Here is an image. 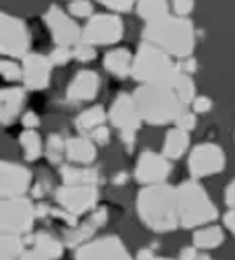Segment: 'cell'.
I'll return each instance as SVG.
<instances>
[{
	"instance_id": "cell-13",
	"label": "cell",
	"mask_w": 235,
	"mask_h": 260,
	"mask_svg": "<svg viewBox=\"0 0 235 260\" xmlns=\"http://www.w3.org/2000/svg\"><path fill=\"white\" fill-rule=\"evenodd\" d=\"M75 258L93 260V258H129V251L124 243L117 236H105V238L86 241L75 251Z\"/></svg>"
},
{
	"instance_id": "cell-48",
	"label": "cell",
	"mask_w": 235,
	"mask_h": 260,
	"mask_svg": "<svg viewBox=\"0 0 235 260\" xmlns=\"http://www.w3.org/2000/svg\"><path fill=\"white\" fill-rule=\"evenodd\" d=\"M126 182H127V175L126 173H119V175H115V177H113L115 185H122V183H126Z\"/></svg>"
},
{
	"instance_id": "cell-38",
	"label": "cell",
	"mask_w": 235,
	"mask_h": 260,
	"mask_svg": "<svg viewBox=\"0 0 235 260\" xmlns=\"http://www.w3.org/2000/svg\"><path fill=\"white\" fill-rule=\"evenodd\" d=\"M192 105H193L195 114H208V112L213 109V102H211V98H208V96H199V98H195L192 102Z\"/></svg>"
},
{
	"instance_id": "cell-9",
	"label": "cell",
	"mask_w": 235,
	"mask_h": 260,
	"mask_svg": "<svg viewBox=\"0 0 235 260\" xmlns=\"http://www.w3.org/2000/svg\"><path fill=\"white\" fill-rule=\"evenodd\" d=\"M226 165L225 152L216 143H201L188 157V170L193 178H204L223 171Z\"/></svg>"
},
{
	"instance_id": "cell-30",
	"label": "cell",
	"mask_w": 235,
	"mask_h": 260,
	"mask_svg": "<svg viewBox=\"0 0 235 260\" xmlns=\"http://www.w3.org/2000/svg\"><path fill=\"white\" fill-rule=\"evenodd\" d=\"M171 84H173L174 91H176L178 96L183 100L185 105H188V103H192L195 100V84L192 81V77H190L188 74H185L181 69H180V74L174 77V81Z\"/></svg>"
},
{
	"instance_id": "cell-19",
	"label": "cell",
	"mask_w": 235,
	"mask_h": 260,
	"mask_svg": "<svg viewBox=\"0 0 235 260\" xmlns=\"http://www.w3.org/2000/svg\"><path fill=\"white\" fill-rule=\"evenodd\" d=\"M63 255V243L56 239L49 233H37L31 238V248L25 250L23 258H42V260H54Z\"/></svg>"
},
{
	"instance_id": "cell-15",
	"label": "cell",
	"mask_w": 235,
	"mask_h": 260,
	"mask_svg": "<svg viewBox=\"0 0 235 260\" xmlns=\"http://www.w3.org/2000/svg\"><path fill=\"white\" fill-rule=\"evenodd\" d=\"M53 63L42 54L30 53L23 58V82L28 89H46L51 81Z\"/></svg>"
},
{
	"instance_id": "cell-45",
	"label": "cell",
	"mask_w": 235,
	"mask_h": 260,
	"mask_svg": "<svg viewBox=\"0 0 235 260\" xmlns=\"http://www.w3.org/2000/svg\"><path fill=\"white\" fill-rule=\"evenodd\" d=\"M49 182H46V180H41V182L37 183V185L33 187V190H31V194H33V198H42L44 194H46L47 190H49Z\"/></svg>"
},
{
	"instance_id": "cell-20",
	"label": "cell",
	"mask_w": 235,
	"mask_h": 260,
	"mask_svg": "<svg viewBox=\"0 0 235 260\" xmlns=\"http://www.w3.org/2000/svg\"><path fill=\"white\" fill-rule=\"evenodd\" d=\"M26 94L19 87L0 89V122L11 124L25 105Z\"/></svg>"
},
{
	"instance_id": "cell-35",
	"label": "cell",
	"mask_w": 235,
	"mask_h": 260,
	"mask_svg": "<svg viewBox=\"0 0 235 260\" xmlns=\"http://www.w3.org/2000/svg\"><path fill=\"white\" fill-rule=\"evenodd\" d=\"M70 13L79 18H87V16L93 14V4L89 0H73L70 4Z\"/></svg>"
},
{
	"instance_id": "cell-6",
	"label": "cell",
	"mask_w": 235,
	"mask_h": 260,
	"mask_svg": "<svg viewBox=\"0 0 235 260\" xmlns=\"http://www.w3.org/2000/svg\"><path fill=\"white\" fill-rule=\"evenodd\" d=\"M37 218L30 199L23 196L0 199V231L7 234H26Z\"/></svg>"
},
{
	"instance_id": "cell-44",
	"label": "cell",
	"mask_w": 235,
	"mask_h": 260,
	"mask_svg": "<svg viewBox=\"0 0 235 260\" xmlns=\"http://www.w3.org/2000/svg\"><path fill=\"white\" fill-rule=\"evenodd\" d=\"M225 203L230 208H235V180H232V182L226 185V189H225Z\"/></svg>"
},
{
	"instance_id": "cell-31",
	"label": "cell",
	"mask_w": 235,
	"mask_h": 260,
	"mask_svg": "<svg viewBox=\"0 0 235 260\" xmlns=\"http://www.w3.org/2000/svg\"><path fill=\"white\" fill-rule=\"evenodd\" d=\"M66 149V140L59 135H51L46 143V155L53 165H61V155Z\"/></svg>"
},
{
	"instance_id": "cell-21",
	"label": "cell",
	"mask_w": 235,
	"mask_h": 260,
	"mask_svg": "<svg viewBox=\"0 0 235 260\" xmlns=\"http://www.w3.org/2000/svg\"><path fill=\"white\" fill-rule=\"evenodd\" d=\"M65 154L71 162L79 165H91L96 159V147L86 137H75L66 140Z\"/></svg>"
},
{
	"instance_id": "cell-41",
	"label": "cell",
	"mask_w": 235,
	"mask_h": 260,
	"mask_svg": "<svg viewBox=\"0 0 235 260\" xmlns=\"http://www.w3.org/2000/svg\"><path fill=\"white\" fill-rule=\"evenodd\" d=\"M136 131H131V129H126V131H121V138L126 145V150L127 152H133L134 149V143H136V137H134Z\"/></svg>"
},
{
	"instance_id": "cell-2",
	"label": "cell",
	"mask_w": 235,
	"mask_h": 260,
	"mask_svg": "<svg viewBox=\"0 0 235 260\" xmlns=\"http://www.w3.org/2000/svg\"><path fill=\"white\" fill-rule=\"evenodd\" d=\"M133 98L141 119L150 126L176 122L186 107L171 82H143Z\"/></svg>"
},
{
	"instance_id": "cell-40",
	"label": "cell",
	"mask_w": 235,
	"mask_h": 260,
	"mask_svg": "<svg viewBox=\"0 0 235 260\" xmlns=\"http://www.w3.org/2000/svg\"><path fill=\"white\" fill-rule=\"evenodd\" d=\"M173 7L178 16H188L193 11V0H173Z\"/></svg>"
},
{
	"instance_id": "cell-46",
	"label": "cell",
	"mask_w": 235,
	"mask_h": 260,
	"mask_svg": "<svg viewBox=\"0 0 235 260\" xmlns=\"http://www.w3.org/2000/svg\"><path fill=\"white\" fill-rule=\"evenodd\" d=\"M223 222H225L226 229L230 231L233 236H235V208H232V210L228 211V213L225 215V218H223Z\"/></svg>"
},
{
	"instance_id": "cell-11",
	"label": "cell",
	"mask_w": 235,
	"mask_h": 260,
	"mask_svg": "<svg viewBox=\"0 0 235 260\" xmlns=\"http://www.w3.org/2000/svg\"><path fill=\"white\" fill-rule=\"evenodd\" d=\"M169 159L164 154L159 155L152 150H143L138 157L136 170H134V178L143 185H153V183H162L171 173Z\"/></svg>"
},
{
	"instance_id": "cell-34",
	"label": "cell",
	"mask_w": 235,
	"mask_h": 260,
	"mask_svg": "<svg viewBox=\"0 0 235 260\" xmlns=\"http://www.w3.org/2000/svg\"><path fill=\"white\" fill-rule=\"evenodd\" d=\"M71 58H73V51H71L68 46H58L49 56L53 65H65Z\"/></svg>"
},
{
	"instance_id": "cell-18",
	"label": "cell",
	"mask_w": 235,
	"mask_h": 260,
	"mask_svg": "<svg viewBox=\"0 0 235 260\" xmlns=\"http://www.w3.org/2000/svg\"><path fill=\"white\" fill-rule=\"evenodd\" d=\"M106 220H108V211H106V208H99V210H96L91 215L87 222H84L82 225H75L73 229L66 233L65 245L70 248H79L89 238H93V234L96 233L99 227L105 225Z\"/></svg>"
},
{
	"instance_id": "cell-43",
	"label": "cell",
	"mask_w": 235,
	"mask_h": 260,
	"mask_svg": "<svg viewBox=\"0 0 235 260\" xmlns=\"http://www.w3.org/2000/svg\"><path fill=\"white\" fill-rule=\"evenodd\" d=\"M197 246H186L181 250L180 257L181 258H202V257H208V255H202L201 251H197Z\"/></svg>"
},
{
	"instance_id": "cell-7",
	"label": "cell",
	"mask_w": 235,
	"mask_h": 260,
	"mask_svg": "<svg viewBox=\"0 0 235 260\" xmlns=\"http://www.w3.org/2000/svg\"><path fill=\"white\" fill-rule=\"evenodd\" d=\"M30 49L26 25L14 16L0 13V54L25 58Z\"/></svg>"
},
{
	"instance_id": "cell-42",
	"label": "cell",
	"mask_w": 235,
	"mask_h": 260,
	"mask_svg": "<svg viewBox=\"0 0 235 260\" xmlns=\"http://www.w3.org/2000/svg\"><path fill=\"white\" fill-rule=\"evenodd\" d=\"M23 124H25V127H28V129H33V127H37L41 124V119L33 112H28V114L23 115Z\"/></svg>"
},
{
	"instance_id": "cell-47",
	"label": "cell",
	"mask_w": 235,
	"mask_h": 260,
	"mask_svg": "<svg viewBox=\"0 0 235 260\" xmlns=\"http://www.w3.org/2000/svg\"><path fill=\"white\" fill-rule=\"evenodd\" d=\"M155 257H157V255H155L153 251H150V248H143L138 253V258H155Z\"/></svg>"
},
{
	"instance_id": "cell-24",
	"label": "cell",
	"mask_w": 235,
	"mask_h": 260,
	"mask_svg": "<svg viewBox=\"0 0 235 260\" xmlns=\"http://www.w3.org/2000/svg\"><path fill=\"white\" fill-rule=\"evenodd\" d=\"M131 54L127 49H113L105 56V69L117 77H126L131 74Z\"/></svg>"
},
{
	"instance_id": "cell-10",
	"label": "cell",
	"mask_w": 235,
	"mask_h": 260,
	"mask_svg": "<svg viewBox=\"0 0 235 260\" xmlns=\"http://www.w3.org/2000/svg\"><path fill=\"white\" fill-rule=\"evenodd\" d=\"M56 201L59 206L73 215H84L91 211L98 203L96 185H63L56 190Z\"/></svg>"
},
{
	"instance_id": "cell-32",
	"label": "cell",
	"mask_w": 235,
	"mask_h": 260,
	"mask_svg": "<svg viewBox=\"0 0 235 260\" xmlns=\"http://www.w3.org/2000/svg\"><path fill=\"white\" fill-rule=\"evenodd\" d=\"M73 58H77L79 61H82V63L93 61V59L96 58V49H94V46L89 42H79L73 49Z\"/></svg>"
},
{
	"instance_id": "cell-25",
	"label": "cell",
	"mask_w": 235,
	"mask_h": 260,
	"mask_svg": "<svg viewBox=\"0 0 235 260\" xmlns=\"http://www.w3.org/2000/svg\"><path fill=\"white\" fill-rule=\"evenodd\" d=\"M225 241V234L223 229L218 225H208L204 229H199L193 234V245L199 250H214Z\"/></svg>"
},
{
	"instance_id": "cell-23",
	"label": "cell",
	"mask_w": 235,
	"mask_h": 260,
	"mask_svg": "<svg viewBox=\"0 0 235 260\" xmlns=\"http://www.w3.org/2000/svg\"><path fill=\"white\" fill-rule=\"evenodd\" d=\"M190 145V137L188 131L181 129V127H174L167 133V137L164 140V147H162V154L167 159H180L185 150Z\"/></svg>"
},
{
	"instance_id": "cell-37",
	"label": "cell",
	"mask_w": 235,
	"mask_h": 260,
	"mask_svg": "<svg viewBox=\"0 0 235 260\" xmlns=\"http://www.w3.org/2000/svg\"><path fill=\"white\" fill-rule=\"evenodd\" d=\"M176 126L181 127V129L185 131H192L195 127V114L192 112H181V115L176 119Z\"/></svg>"
},
{
	"instance_id": "cell-4",
	"label": "cell",
	"mask_w": 235,
	"mask_h": 260,
	"mask_svg": "<svg viewBox=\"0 0 235 260\" xmlns=\"http://www.w3.org/2000/svg\"><path fill=\"white\" fill-rule=\"evenodd\" d=\"M180 67L171 61V56L152 42H143L131 65V75L138 82H173Z\"/></svg>"
},
{
	"instance_id": "cell-14",
	"label": "cell",
	"mask_w": 235,
	"mask_h": 260,
	"mask_svg": "<svg viewBox=\"0 0 235 260\" xmlns=\"http://www.w3.org/2000/svg\"><path fill=\"white\" fill-rule=\"evenodd\" d=\"M31 175L25 166L0 161V199L23 196L28 190Z\"/></svg>"
},
{
	"instance_id": "cell-1",
	"label": "cell",
	"mask_w": 235,
	"mask_h": 260,
	"mask_svg": "<svg viewBox=\"0 0 235 260\" xmlns=\"http://www.w3.org/2000/svg\"><path fill=\"white\" fill-rule=\"evenodd\" d=\"M136 206L141 222L155 233H169L180 225L178 189L164 182L146 185L138 194Z\"/></svg>"
},
{
	"instance_id": "cell-12",
	"label": "cell",
	"mask_w": 235,
	"mask_h": 260,
	"mask_svg": "<svg viewBox=\"0 0 235 260\" xmlns=\"http://www.w3.org/2000/svg\"><path fill=\"white\" fill-rule=\"evenodd\" d=\"M46 23L51 30L54 42L58 46H73L79 44L82 39V31L79 28L77 23L70 18L65 11H61L59 7L53 6L46 14Z\"/></svg>"
},
{
	"instance_id": "cell-3",
	"label": "cell",
	"mask_w": 235,
	"mask_h": 260,
	"mask_svg": "<svg viewBox=\"0 0 235 260\" xmlns=\"http://www.w3.org/2000/svg\"><path fill=\"white\" fill-rule=\"evenodd\" d=\"M143 39L152 42L169 56L186 58L195 47V30L190 19L185 16H162L148 21L143 30Z\"/></svg>"
},
{
	"instance_id": "cell-8",
	"label": "cell",
	"mask_w": 235,
	"mask_h": 260,
	"mask_svg": "<svg viewBox=\"0 0 235 260\" xmlns=\"http://www.w3.org/2000/svg\"><path fill=\"white\" fill-rule=\"evenodd\" d=\"M124 35V25L117 14H96L82 31V41L93 46H108L119 42Z\"/></svg>"
},
{
	"instance_id": "cell-17",
	"label": "cell",
	"mask_w": 235,
	"mask_h": 260,
	"mask_svg": "<svg viewBox=\"0 0 235 260\" xmlns=\"http://www.w3.org/2000/svg\"><path fill=\"white\" fill-rule=\"evenodd\" d=\"M99 91V77L93 70H81L71 79L66 96L70 102H89L96 98Z\"/></svg>"
},
{
	"instance_id": "cell-27",
	"label": "cell",
	"mask_w": 235,
	"mask_h": 260,
	"mask_svg": "<svg viewBox=\"0 0 235 260\" xmlns=\"http://www.w3.org/2000/svg\"><path fill=\"white\" fill-rule=\"evenodd\" d=\"M26 246L19 236L7 234L0 231V260L4 258H23Z\"/></svg>"
},
{
	"instance_id": "cell-26",
	"label": "cell",
	"mask_w": 235,
	"mask_h": 260,
	"mask_svg": "<svg viewBox=\"0 0 235 260\" xmlns=\"http://www.w3.org/2000/svg\"><path fill=\"white\" fill-rule=\"evenodd\" d=\"M106 121V114L103 110V107H91V109L84 110L77 119H75V127L81 133H91L93 129H96L98 126H101Z\"/></svg>"
},
{
	"instance_id": "cell-33",
	"label": "cell",
	"mask_w": 235,
	"mask_h": 260,
	"mask_svg": "<svg viewBox=\"0 0 235 260\" xmlns=\"http://www.w3.org/2000/svg\"><path fill=\"white\" fill-rule=\"evenodd\" d=\"M0 77L11 82L19 81V79H23V70L13 61H0Z\"/></svg>"
},
{
	"instance_id": "cell-22",
	"label": "cell",
	"mask_w": 235,
	"mask_h": 260,
	"mask_svg": "<svg viewBox=\"0 0 235 260\" xmlns=\"http://www.w3.org/2000/svg\"><path fill=\"white\" fill-rule=\"evenodd\" d=\"M61 177L66 185H96L99 173L96 168H77V166H61Z\"/></svg>"
},
{
	"instance_id": "cell-29",
	"label": "cell",
	"mask_w": 235,
	"mask_h": 260,
	"mask_svg": "<svg viewBox=\"0 0 235 260\" xmlns=\"http://www.w3.org/2000/svg\"><path fill=\"white\" fill-rule=\"evenodd\" d=\"M19 142H21V147L25 150L26 161H37L42 155V138L33 129H26L25 133H21Z\"/></svg>"
},
{
	"instance_id": "cell-36",
	"label": "cell",
	"mask_w": 235,
	"mask_h": 260,
	"mask_svg": "<svg viewBox=\"0 0 235 260\" xmlns=\"http://www.w3.org/2000/svg\"><path fill=\"white\" fill-rule=\"evenodd\" d=\"M103 6H106L110 11H117V13H127L133 9V6L138 0H98Z\"/></svg>"
},
{
	"instance_id": "cell-39",
	"label": "cell",
	"mask_w": 235,
	"mask_h": 260,
	"mask_svg": "<svg viewBox=\"0 0 235 260\" xmlns=\"http://www.w3.org/2000/svg\"><path fill=\"white\" fill-rule=\"evenodd\" d=\"M91 137H93L94 142L98 143V145H106V143L110 142V131L106 126H98L96 129L91 131Z\"/></svg>"
},
{
	"instance_id": "cell-5",
	"label": "cell",
	"mask_w": 235,
	"mask_h": 260,
	"mask_svg": "<svg viewBox=\"0 0 235 260\" xmlns=\"http://www.w3.org/2000/svg\"><path fill=\"white\" fill-rule=\"evenodd\" d=\"M178 189V205H180V225L193 229L199 225L213 222L218 217V210L209 199L204 187L195 180L183 182Z\"/></svg>"
},
{
	"instance_id": "cell-28",
	"label": "cell",
	"mask_w": 235,
	"mask_h": 260,
	"mask_svg": "<svg viewBox=\"0 0 235 260\" xmlns=\"http://www.w3.org/2000/svg\"><path fill=\"white\" fill-rule=\"evenodd\" d=\"M138 14L139 18H143L146 23L153 21V19H159L162 16L167 14V0H138Z\"/></svg>"
},
{
	"instance_id": "cell-16",
	"label": "cell",
	"mask_w": 235,
	"mask_h": 260,
	"mask_svg": "<svg viewBox=\"0 0 235 260\" xmlns=\"http://www.w3.org/2000/svg\"><path fill=\"white\" fill-rule=\"evenodd\" d=\"M108 117L111 124H113L115 127H119L121 131H126V129L138 131L143 122L136 103H134V98L126 93L119 94L117 98H115V102L111 103Z\"/></svg>"
}]
</instances>
